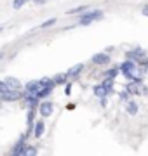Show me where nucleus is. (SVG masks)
<instances>
[{"mask_svg": "<svg viewBox=\"0 0 148 156\" xmlns=\"http://www.w3.org/2000/svg\"><path fill=\"white\" fill-rule=\"evenodd\" d=\"M141 14H143V16H146V17H148V5H143V9H141Z\"/></svg>", "mask_w": 148, "mask_h": 156, "instance_id": "24", "label": "nucleus"}, {"mask_svg": "<svg viewBox=\"0 0 148 156\" xmlns=\"http://www.w3.org/2000/svg\"><path fill=\"white\" fill-rule=\"evenodd\" d=\"M0 33H2V26H0Z\"/></svg>", "mask_w": 148, "mask_h": 156, "instance_id": "27", "label": "nucleus"}, {"mask_svg": "<svg viewBox=\"0 0 148 156\" xmlns=\"http://www.w3.org/2000/svg\"><path fill=\"white\" fill-rule=\"evenodd\" d=\"M31 132H33V135L37 137V139H40V137L44 135V132H46V123L42 122V120H40V122H37Z\"/></svg>", "mask_w": 148, "mask_h": 156, "instance_id": "12", "label": "nucleus"}, {"mask_svg": "<svg viewBox=\"0 0 148 156\" xmlns=\"http://www.w3.org/2000/svg\"><path fill=\"white\" fill-rule=\"evenodd\" d=\"M23 154H37V149H35L33 146L26 144V146H24V151H23Z\"/></svg>", "mask_w": 148, "mask_h": 156, "instance_id": "19", "label": "nucleus"}, {"mask_svg": "<svg viewBox=\"0 0 148 156\" xmlns=\"http://www.w3.org/2000/svg\"><path fill=\"white\" fill-rule=\"evenodd\" d=\"M35 4H39V5H42V4H46V2H49V0H33Z\"/></svg>", "mask_w": 148, "mask_h": 156, "instance_id": "25", "label": "nucleus"}, {"mask_svg": "<svg viewBox=\"0 0 148 156\" xmlns=\"http://www.w3.org/2000/svg\"><path fill=\"white\" fill-rule=\"evenodd\" d=\"M39 89H40V82H39V80H31V82H28V83L24 85V94L37 95Z\"/></svg>", "mask_w": 148, "mask_h": 156, "instance_id": "9", "label": "nucleus"}, {"mask_svg": "<svg viewBox=\"0 0 148 156\" xmlns=\"http://www.w3.org/2000/svg\"><path fill=\"white\" fill-rule=\"evenodd\" d=\"M82 69H84V64L80 62V64H75V66H72L68 69V73H66V76L68 78H72V80H75V78L79 76L80 73H82Z\"/></svg>", "mask_w": 148, "mask_h": 156, "instance_id": "11", "label": "nucleus"}, {"mask_svg": "<svg viewBox=\"0 0 148 156\" xmlns=\"http://www.w3.org/2000/svg\"><path fill=\"white\" fill-rule=\"evenodd\" d=\"M51 92H52L51 87H40L39 92H37V97H39V99H46V97L51 95Z\"/></svg>", "mask_w": 148, "mask_h": 156, "instance_id": "14", "label": "nucleus"}, {"mask_svg": "<svg viewBox=\"0 0 148 156\" xmlns=\"http://www.w3.org/2000/svg\"><path fill=\"white\" fill-rule=\"evenodd\" d=\"M26 2H30V0H12V7L14 9H21Z\"/></svg>", "mask_w": 148, "mask_h": 156, "instance_id": "20", "label": "nucleus"}, {"mask_svg": "<svg viewBox=\"0 0 148 156\" xmlns=\"http://www.w3.org/2000/svg\"><path fill=\"white\" fill-rule=\"evenodd\" d=\"M86 11H89V7L87 5H80V7H75V9H70L66 14H82V12H86Z\"/></svg>", "mask_w": 148, "mask_h": 156, "instance_id": "18", "label": "nucleus"}, {"mask_svg": "<svg viewBox=\"0 0 148 156\" xmlns=\"http://www.w3.org/2000/svg\"><path fill=\"white\" fill-rule=\"evenodd\" d=\"M24 146H26V135H21L19 140H17L16 144H14V147L11 149V154H23Z\"/></svg>", "mask_w": 148, "mask_h": 156, "instance_id": "8", "label": "nucleus"}, {"mask_svg": "<svg viewBox=\"0 0 148 156\" xmlns=\"http://www.w3.org/2000/svg\"><path fill=\"white\" fill-rule=\"evenodd\" d=\"M19 97H23V92H21V90L7 89L4 94H0V101H2V102H14V101H17Z\"/></svg>", "mask_w": 148, "mask_h": 156, "instance_id": "3", "label": "nucleus"}, {"mask_svg": "<svg viewBox=\"0 0 148 156\" xmlns=\"http://www.w3.org/2000/svg\"><path fill=\"white\" fill-rule=\"evenodd\" d=\"M113 82L115 80H110V78H105L99 85L94 87V95L96 97H106L113 92Z\"/></svg>", "mask_w": 148, "mask_h": 156, "instance_id": "2", "label": "nucleus"}, {"mask_svg": "<svg viewBox=\"0 0 148 156\" xmlns=\"http://www.w3.org/2000/svg\"><path fill=\"white\" fill-rule=\"evenodd\" d=\"M125 57H127V59H132L134 62H139L141 59H145V57H146V52H145L143 49H139V47H138V49H134V50H129V52H125Z\"/></svg>", "mask_w": 148, "mask_h": 156, "instance_id": "5", "label": "nucleus"}, {"mask_svg": "<svg viewBox=\"0 0 148 156\" xmlns=\"http://www.w3.org/2000/svg\"><path fill=\"white\" fill-rule=\"evenodd\" d=\"M125 111H127V115L134 116L138 113V102L136 101H131V99L127 101V102H125Z\"/></svg>", "mask_w": 148, "mask_h": 156, "instance_id": "13", "label": "nucleus"}, {"mask_svg": "<svg viewBox=\"0 0 148 156\" xmlns=\"http://www.w3.org/2000/svg\"><path fill=\"white\" fill-rule=\"evenodd\" d=\"M52 111H54V104H52L51 101H42V102L39 104V113H40L44 118L51 116Z\"/></svg>", "mask_w": 148, "mask_h": 156, "instance_id": "4", "label": "nucleus"}, {"mask_svg": "<svg viewBox=\"0 0 148 156\" xmlns=\"http://www.w3.org/2000/svg\"><path fill=\"white\" fill-rule=\"evenodd\" d=\"M40 87H51V89H54L56 87V83H54V80L52 78H40Z\"/></svg>", "mask_w": 148, "mask_h": 156, "instance_id": "16", "label": "nucleus"}, {"mask_svg": "<svg viewBox=\"0 0 148 156\" xmlns=\"http://www.w3.org/2000/svg\"><path fill=\"white\" fill-rule=\"evenodd\" d=\"M103 16H105L103 11H86V12H82V16L79 17V24L80 26H89L91 23L103 19Z\"/></svg>", "mask_w": 148, "mask_h": 156, "instance_id": "1", "label": "nucleus"}, {"mask_svg": "<svg viewBox=\"0 0 148 156\" xmlns=\"http://www.w3.org/2000/svg\"><path fill=\"white\" fill-rule=\"evenodd\" d=\"M4 82H6V85L9 87V89H12V90H21L23 89V83H21L17 78H14V76H7Z\"/></svg>", "mask_w": 148, "mask_h": 156, "instance_id": "10", "label": "nucleus"}, {"mask_svg": "<svg viewBox=\"0 0 148 156\" xmlns=\"http://www.w3.org/2000/svg\"><path fill=\"white\" fill-rule=\"evenodd\" d=\"M91 62L92 64H98V66L108 64L110 62V54H106V52H98V54H94V56L91 57Z\"/></svg>", "mask_w": 148, "mask_h": 156, "instance_id": "6", "label": "nucleus"}, {"mask_svg": "<svg viewBox=\"0 0 148 156\" xmlns=\"http://www.w3.org/2000/svg\"><path fill=\"white\" fill-rule=\"evenodd\" d=\"M119 97H120L122 101H124V102H127V101H129V97H131V94H129L127 90H122V92L119 94Z\"/></svg>", "mask_w": 148, "mask_h": 156, "instance_id": "22", "label": "nucleus"}, {"mask_svg": "<svg viewBox=\"0 0 148 156\" xmlns=\"http://www.w3.org/2000/svg\"><path fill=\"white\" fill-rule=\"evenodd\" d=\"M119 75V68H112V69H108V71L105 73L103 76L105 78H110V80H115V76Z\"/></svg>", "mask_w": 148, "mask_h": 156, "instance_id": "17", "label": "nucleus"}, {"mask_svg": "<svg viewBox=\"0 0 148 156\" xmlns=\"http://www.w3.org/2000/svg\"><path fill=\"white\" fill-rule=\"evenodd\" d=\"M2 59H4V52H0V61H2Z\"/></svg>", "mask_w": 148, "mask_h": 156, "instance_id": "26", "label": "nucleus"}, {"mask_svg": "<svg viewBox=\"0 0 148 156\" xmlns=\"http://www.w3.org/2000/svg\"><path fill=\"white\" fill-rule=\"evenodd\" d=\"M56 17H51V19H47L46 23H42V24H40V28H49V26H52V24H56Z\"/></svg>", "mask_w": 148, "mask_h": 156, "instance_id": "21", "label": "nucleus"}, {"mask_svg": "<svg viewBox=\"0 0 148 156\" xmlns=\"http://www.w3.org/2000/svg\"><path fill=\"white\" fill-rule=\"evenodd\" d=\"M7 89H9V87L6 85V82H2V80H0V94H4Z\"/></svg>", "mask_w": 148, "mask_h": 156, "instance_id": "23", "label": "nucleus"}, {"mask_svg": "<svg viewBox=\"0 0 148 156\" xmlns=\"http://www.w3.org/2000/svg\"><path fill=\"white\" fill-rule=\"evenodd\" d=\"M125 90H127L131 95L141 94V80H129V83H127Z\"/></svg>", "mask_w": 148, "mask_h": 156, "instance_id": "7", "label": "nucleus"}, {"mask_svg": "<svg viewBox=\"0 0 148 156\" xmlns=\"http://www.w3.org/2000/svg\"><path fill=\"white\" fill-rule=\"evenodd\" d=\"M52 80H54V83H56V85H66L68 76H66V73H59V75H56Z\"/></svg>", "mask_w": 148, "mask_h": 156, "instance_id": "15", "label": "nucleus"}]
</instances>
